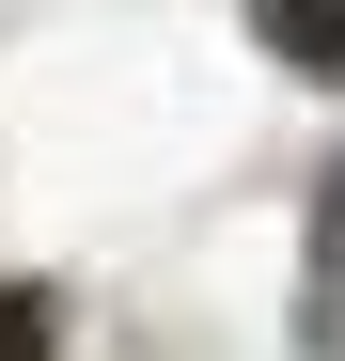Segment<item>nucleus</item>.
Returning <instances> with one entry per match:
<instances>
[{
	"instance_id": "f03ea898",
	"label": "nucleus",
	"mask_w": 345,
	"mask_h": 361,
	"mask_svg": "<svg viewBox=\"0 0 345 361\" xmlns=\"http://www.w3.org/2000/svg\"><path fill=\"white\" fill-rule=\"evenodd\" d=\"M0 361H47V298H0Z\"/></svg>"
},
{
	"instance_id": "f257e3e1",
	"label": "nucleus",
	"mask_w": 345,
	"mask_h": 361,
	"mask_svg": "<svg viewBox=\"0 0 345 361\" xmlns=\"http://www.w3.org/2000/svg\"><path fill=\"white\" fill-rule=\"evenodd\" d=\"M251 16L299 47V63H330V79H345V0H251Z\"/></svg>"
}]
</instances>
